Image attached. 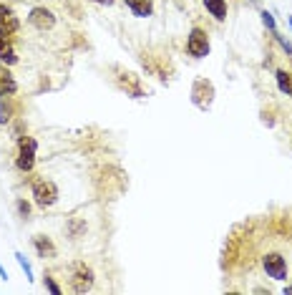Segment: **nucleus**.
<instances>
[{
	"label": "nucleus",
	"instance_id": "nucleus-16",
	"mask_svg": "<svg viewBox=\"0 0 292 295\" xmlns=\"http://www.w3.org/2000/svg\"><path fill=\"white\" fill-rule=\"evenodd\" d=\"M18 146H26V149L38 152V141H36L33 136H18Z\"/></svg>",
	"mask_w": 292,
	"mask_h": 295
},
{
	"label": "nucleus",
	"instance_id": "nucleus-24",
	"mask_svg": "<svg viewBox=\"0 0 292 295\" xmlns=\"http://www.w3.org/2000/svg\"><path fill=\"white\" fill-rule=\"evenodd\" d=\"M284 295H292V285H287V287H284Z\"/></svg>",
	"mask_w": 292,
	"mask_h": 295
},
{
	"label": "nucleus",
	"instance_id": "nucleus-1",
	"mask_svg": "<svg viewBox=\"0 0 292 295\" xmlns=\"http://www.w3.org/2000/svg\"><path fill=\"white\" fill-rule=\"evenodd\" d=\"M31 194H33V202L38 205V207H53L56 202H58V187H56V182H51V179H33V184H31Z\"/></svg>",
	"mask_w": 292,
	"mask_h": 295
},
{
	"label": "nucleus",
	"instance_id": "nucleus-22",
	"mask_svg": "<svg viewBox=\"0 0 292 295\" xmlns=\"http://www.w3.org/2000/svg\"><path fill=\"white\" fill-rule=\"evenodd\" d=\"M0 280H8V270H6L3 262H0Z\"/></svg>",
	"mask_w": 292,
	"mask_h": 295
},
{
	"label": "nucleus",
	"instance_id": "nucleus-10",
	"mask_svg": "<svg viewBox=\"0 0 292 295\" xmlns=\"http://www.w3.org/2000/svg\"><path fill=\"white\" fill-rule=\"evenodd\" d=\"M16 167H18L21 172H33V167H36V152H33V149H26V146H21L18 159H16Z\"/></svg>",
	"mask_w": 292,
	"mask_h": 295
},
{
	"label": "nucleus",
	"instance_id": "nucleus-15",
	"mask_svg": "<svg viewBox=\"0 0 292 295\" xmlns=\"http://www.w3.org/2000/svg\"><path fill=\"white\" fill-rule=\"evenodd\" d=\"M13 257L18 260V265H21V270L26 272V280H28V282H33L36 277H33V267H31V262H28V257H26L23 252H16Z\"/></svg>",
	"mask_w": 292,
	"mask_h": 295
},
{
	"label": "nucleus",
	"instance_id": "nucleus-20",
	"mask_svg": "<svg viewBox=\"0 0 292 295\" xmlns=\"http://www.w3.org/2000/svg\"><path fill=\"white\" fill-rule=\"evenodd\" d=\"M43 282H46V287H48L53 295H61V285H58V282H56L51 275H46V280H43Z\"/></svg>",
	"mask_w": 292,
	"mask_h": 295
},
{
	"label": "nucleus",
	"instance_id": "nucleus-25",
	"mask_svg": "<svg viewBox=\"0 0 292 295\" xmlns=\"http://www.w3.org/2000/svg\"><path fill=\"white\" fill-rule=\"evenodd\" d=\"M287 26H289V31H292V16H289V18H287Z\"/></svg>",
	"mask_w": 292,
	"mask_h": 295
},
{
	"label": "nucleus",
	"instance_id": "nucleus-14",
	"mask_svg": "<svg viewBox=\"0 0 292 295\" xmlns=\"http://www.w3.org/2000/svg\"><path fill=\"white\" fill-rule=\"evenodd\" d=\"M13 119V104L11 96H0V124H8Z\"/></svg>",
	"mask_w": 292,
	"mask_h": 295
},
{
	"label": "nucleus",
	"instance_id": "nucleus-8",
	"mask_svg": "<svg viewBox=\"0 0 292 295\" xmlns=\"http://www.w3.org/2000/svg\"><path fill=\"white\" fill-rule=\"evenodd\" d=\"M16 91H18V83L13 73L6 68V63H0V96H13Z\"/></svg>",
	"mask_w": 292,
	"mask_h": 295
},
{
	"label": "nucleus",
	"instance_id": "nucleus-11",
	"mask_svg": "<svg viewBox=\"0 0 292 295\" xmlns=\"http://www.w3.org/2000/svg\"><path fill=\"white\" fill-rule=\"evenodd\" d=\"M33 245H36V250H38V255H41L43 260L56 257V247H53V242H51L46 235H36V237H33Z\"/></svg>",
	"mask_w": 292,
	"mask_h": 295
},
{
	"label": "nucleus",
	"instance_id": "nucleus-23",
	"mask_svg": "<svg viewBox=\"0 0 292 295\" xmlns=\"http://www.w3.org/2000/svg\"><path fill=\"white\" fill-rule=\"evenodd\" d=\"M91 3H98V6H113V0H91Z\"/></svg>",
	"mask_w": 292,
	"mask_h": 295
},
{
	"label": "nucleus",
	"instance_id": "nucleus-2",
	"mask_svg": "<svg viewBox=\"0 0 292 295\" xmlns=\"http://www.w3.org/2000/svg\"><path fill=\"white\" fill-rule=\"evenodd\" d=\"M93 285V270L86 262H76L71 272V290L73 292H86Z\"/></svg>",
	"mask_w": 292,
	"mask_h": 295
},
{
	"label": "nucleus",
	"instance_id": "nucleus-6",
	"mask_svg": "<svg viewBox=\"0 0 292 295\" xmlns=\"http://www.w3.org/2000/svg\"><path fill=\"white\" fill-rule=\"evenodd\" d=\"M18 28H21V21L13 13V8L11 6H0V33L13 36V33H18Z\"/></svg>",
	"mask_w": 292,
	"mask_h": 295
},
{
	"label": "nucleus",
	"instance_id": "nucleus-13",
	"mask_svg": "<svg viewBox=\"0 0 292 295\" xmlns=\"http://www.w3.org/2000/svg\"><path fill=\"white\" fill-rule=\"evenodd\" d=\"M274 78H277V86H279V91L282 93H287V96H292V76L287 73V71H274Z\"/></svg>",
	"mask_w": 292,
	"mask_h": 295
},
{
	"label": "nucleus",
	"instance_id": "nucleus-9",
	"mask_svg": "<svg viewBox=\"0 0 292 295\" xmlns=\"http://www.w3.org/2000/svg\"><path fill=\"white\" fill-rule=\"evenodd\" d=\"M126 8L136 18H149L154 13V3H152V0H126Z\"/></svg>",
	"mask_w": 292,
	"mask_h": 295
},
{
	"label": "nucleus",
	"instance_id": "nucleus-12",
	"mask_svg": "<svg viewBox=\"0 0 292 295\" xmlns=\"http://www.w3.org/2000/svg\"><path fill=\"white\" fill-rule=\"evenodd\" d=\"M204 8H207V13L214 18V21H224L227 18V3L224 0H204Z\"/></svg>",
	"mask_w": 292,
	"mask_h": 295
},
{
	"label": "nucleus",
	"instance_id": "nucleus-19",
	"mask_svg": "<svg viewBox=\"0 0 292 295\" xmlns=\"http://www.w3.org/2000/svg\"><path fill=\"white\" fill-rule=\"evenodd\" d=\"M16 207H18V215H21L23 220H28V215H31V205H28L26 200H18V202H16Z\"/></svg>",
	"mask_w": 292,
	"mask_h": 295
},
{
	"label": "nucleus",
	"instance_id": "nucleus-17",
	"mask_svg": "<svg viewBox=\"0 0 292 295\" xmlns=\"http://www.w3.org/2000/svg\"><path fill=\"white\" fill-rule=\"evenodd\" d=\"M272 36H274V41H277V43H279V46H282V48L287 51V56H292V43H289V41H287L284 36H279V31H274Z\"/></svg>",
	"mask_w": 292,
	"mask_h": 295
},
{
	"label": "nucleus",
	"instance_id": "nucleus-4",
	"mask_svg": "<svg viewBox=\"0 0 292 295\" xmlns=\"http://www.w3.org/2000/svg\"><path fill=\"white\" fill-rule=\"evenodd\" d=\"M262 267L272 280H287V262L279 252H267L262 257Z\"/></svg>",
	"mask_w": 292,
	"mask_h": 295
},
{
	"label": "nucleus",
	"instance_id": "nucleus-21",
	"mask_svg": "<svg viewBox=\"0 0 292 295\" xmlns=\"http://www.w3.org/2000/svg\"><path fill=\"white\" fill-rule=\"evenodd\" d=\"M86 230V222H81V220H73L71 222V235L73 237H78V232H83Z\"/></svg>",
	"mask_w": 292,
	"mask_h": 295
},
{
	"label": "nucleus",
	"instance_id": "nucleus-5",
	"mask_svg": "<svg viewBox=\"0 0 292 295\" xmlns=\"http://www.w3.org/2000/svg\"><path fill=\"white\" fill-rule=\"evenodd\" d=\"M28 23H31L36 31H53V26H56V16H53V11H48V8L38 6V8H31V13H28Z\"/></svg>",
	"mask_w": 292,
	"mask_h": 295
},
{
	"label": "nucleus",
	"instance_id": "nucleus-18",
	"mask_svg": "<svg viewBox=\"0 0 292 295\" xmlns=\"http://www.w3.org/2000/svg\"><path fill=\"white\" fill-rule=\"evenodd\" d=\"M262 23H264L272 33L277 31V23H274V18H272V13H269V11H262Z\"/></svg>",
	"mask_w": 292,
	"mask_h": 295
},
{
	"label": "nucleus",
	"instance_id": "nucleus-3",
	"mask_svg": "<svg viewBox=\"0 0 292 295\" xmlns=\"http://www.w3.org/2000/svg\"><path fill=\"white\" fill-rule=\"evenodd\" d=\"M187 51H189V56H194V58L209 56V36H207L202 28H192V33H189V38H187Z\"/></svg>",
	"mask_w": 292,
	"mask_h": 295
},
{
	"label": "nucleus",
	"instance_id": "nucleus-7",
	"mask_svg": "<svg viewBox=\"0 0 292 295\" xmlns=\"http://www.w3.org/2000/svg\"><path fill=\"white\" fill-rule=\"evenodd\" d=\"M0 63H6V66H16L18 63V56H16V48L11 43V36H6V33H0Z\"/></svg>",
	"mask_w": 292,
	"mask_h": 295
}]
</instances>
